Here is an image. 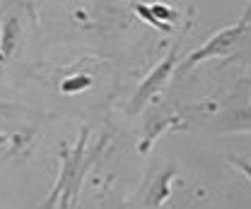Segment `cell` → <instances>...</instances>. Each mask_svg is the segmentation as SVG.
<instances>
[{
	"instance_id": "1",
	"label": "cell",
	"mask_w": 251,
	"mask_h": 209,
	"mask_svg": "<svg viewBox=\"0 0 251 209\" xmlns=\"http://www.w3.org/2000/svg\"><path fill=\"white\" fill-rule=\"evenodd\" d=\"M87 132L90 130L85 127L82 135H80V140H77V145H75V149L70 151V154H63V168H61V173H58V180H56L51 195L46 197V202L39 209H53L58 200H61V209H73L75 200H77V192H80V185H82V178H85V171L97 161V156L104 149V142H101L90 154L85 151Z\"/></svg>"
},
{
	"instance_id": "2",
	"label": "cell",
	"mask_w": 251,
	"mask_h": 209,
	"mask_svg": "<svg viewBox=\"0 0 251 209\" xmlns=\"http://www.w3.org/2000/svg\"><path fill=\"white\" fill-rule=\"evenodd\" d=\"M176 56H179V43H174L172 51L164 56V60H159L155 67L150 70V75L140 82V87L135 89L130 104H128V113H130V116L140 113V111L145 108V104L169 82V77H172V72H174V65H176Z\"/></svg>"
},
{
	"instance_id": "3",
	"label": "cell",
	"mask_w": 251,
	"mask_h": 209,
	"mask_svg": "<svg viewBox=\"0 0 251 209\" xmlns=\"http://www.w3.org/2000/svg\"><path fill=\"white\" fill-rule=\"evenodd\" d=\"M244 31H247V24H232V27H227V29L218 31V34H213L198 51H193L191 56L186 58V63L179 67V72H186L188 67H193V65H198V63H203V60L213 58V56H227L229 53V48L244 36Z\"/></svg>"
},
{
	"instance_id": "4",
	"label": "cell",
	"mask_w": 251,
	"mask_h": 209,
	"mask_svg": "<svg viewBox=\"0 0 251 209\" xmlns=\"http://www.w3.org/2000/svg\"><path fill=\"white\" fill-rule=\"evenodd\" d=\"M213 130L225 132H251V101H229L213 123Z\"/></svg>"
},
{
	"instance_id": "5",
	"label": "cell",
	"mask_w": 251,
	"mask_h": 209,
	"mask_svg": "<svg viewBox=\"0 0 251 209\" xmlns=\"http://www.w3.org/2000/svg\"><path fill=\"white\" fill-rule=\"evenodd\" d=\"M176 176V168L174 166H167L164 168V173H159L157 180L152 183V188L148 190V197H145V207L148 209H157L162 207L167 200H169V195H172V190H169V183L172 178Z\"/></svg>"
},
{
	"instance_id": "6",
	"label": "cell",
	"mask_w": 251,
	"mask_h": 209,
	"mask_svg": "<svg viewBox=\"0 0 251 209\" xmlns=\"http://www.w3.org/2000/svg\"><path fill=\"white\" fill-rule=\"evenodd\" d=\"M20 36H22V24L15 15H7L2 20V27H0V53L5 58H10L15 51H17V43H20Z\"/></svg>"
},
{
	"instance_id": "7",
	"label": "cell",
	"mask_w": 251,
	"mask_h": 209,
	"mask_svg": "<svg viewBox=\"0 0 251 209\" xmlns=\"http://www.w3.org/2000/svg\"><path fill=\"white\" fill-rule=\"evenodd\" d=\"M172 125H179L176 123V118H159V120H152L150 125H148V135H145V140L140 142V154H148L150 151V145L155 142V137L157 135H162V130L164 127H172Z\"/></svg>"
},
{
	"instance_id": "8",
	"label": "cell",
	"mask_w": 251,
	"mask_h": 209,
	"mask_svg": "<svg viewBox=\"0 0 251 209\" xmlns=\"http://www.w3.org/2000/svg\"><path fill=\"white\" fill-rule=\"evenodd\" d=\"M90 87H92V77L90 75H73V77L61 82L63 94H80V91L90 89Z\"/></svg>"
},
{
	"instance_id": "9",
	"label": "cell",
	"mask_w": 251,
	"mask_h": 209,
	"mask_svg": "<svg viewBox=\"0 0 251 209\" xmlns=\"http://www.w3.org/2000/svg\"><path fill=\"white\" fill-rule=\"evenodd\" d=\"M133 10H135V12H138V15H140V17L148 22V24H152V27H157V29H162V31H172V27H169V24L157 22L155 15L150 12V7H148V5H133Z\"/></svg>"
},
{
	"instance_id": "10",
	"label": "cell",
	"mask_w": 251,
	"mask_h": 209,
	"mask_svg": "<svg viewBox=\"0 0 251 209\" xmlns=\"http://www.w3.org/2000/svg\"><path fill=\"white\" fill-rule=\"evenodd\" d=\"M150 12L155 15L157 22H162V24H169V27H172V22L176 20V15H174L169 7H164V5H150Z\"/></svg>"
},
{
	"instance_id": "11",
	"label": "cell",
	"mask_w": 251,
	"mask_h": 209,
	"mask_svg": "<svg viewBox=\"0 0 251 209\" xmlns=\"http://www.w3.org/2000/svg\"><path fill=\"white\" fill-rule=\"evenodd\" d=\"M229 164H232V166H237V168H239V171L251 180V161L242 159V156H229Z\"/></svg>"
},
{
	"instance_id": "12",
	"label": "cell",
	"mask_w": 251,
	"mask_h": 209,
	"mask_svg": "<svg viewBox=\"0 0 251 209\" xmlns=\"http://www.w3.org/2000/svg\"><path fill=\"white\" fill-rule=\"evenodd\" d=\"M251 22V0H249V5L244 7V15H242V24H249Z\"/></svg>"
},
{
	"instance_id": "13",
	"label": "cell",
	"mask_w": 251,
	"mask_h": 209,
	"mask_svg": "<svg viewBox=\"0 0 251 209\" xmlns=\"http://www.w3.org/2000/svg\"><path fill=\"white\" fill-rule=\"evenodd\" d=\"M119 209H124V207H119Z\"/></svg>"
}]
</instances>
